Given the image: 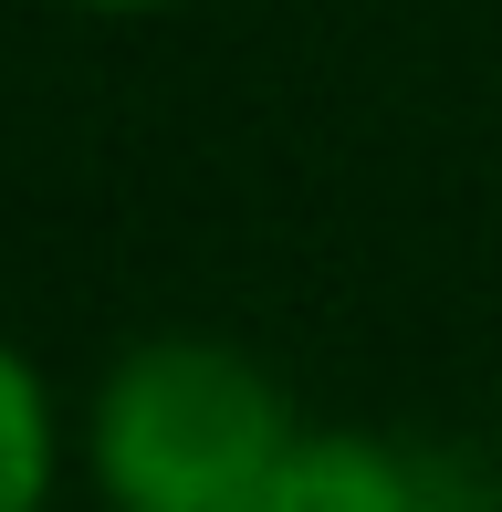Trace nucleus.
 Wrapping results in <instances>:
<instances>
[{"instance_id":"obj_4","label":"nucleus","mask_w":502,"mask_h":512,"mask_svg":"<svg viewBox=\"0 0 502 512\" xmlns=\"http://www.w3.org/2000/svg\"><path fill=\"white\" fill-rule=\"evenodd\" d=\"M105 11H136V0H105Z\"/></svg>"},{"instance_id":"obj_1","label":"nucleus","mask_w":502,"mask_h":512,"mask_svg":"<svg viewBox=\"0 0 502 512\" xmlns=\"http://www.w3.org/2000/svg\"><path fill=\"white\" fill-rule=\"evenodd\" d=\"M272 471V387L210 345H157L105 387V481L126 512H272Z\"/></svg>"},{"instance_id":"obj_3","label":"nucleus","mask_w":502,"mask_h":512,"mask_svg":"<svg viewBox=\"0 0 502 512\" xmlns=\"http://www.w3.org/2000/svg\"><path fill=\"white\" fill-rule=\"evenodd\" d=\"M32 492H42V398L0 356V512H32Z\"/></svg>"},{"instance_id":"obj_2","label":"nucleus","mask_w":502,"mask_h":512,"mask_svg":"<svg viewBox=\"0 0 502 512\" xmlns=\"http://www.w3.org/2000/svg\"><path fill=\"white\" fill-rule=\"evenodd\" d=\"M272 512H398V481L367 439H314V450H283Z\"/></svg>"}]
</instances>
